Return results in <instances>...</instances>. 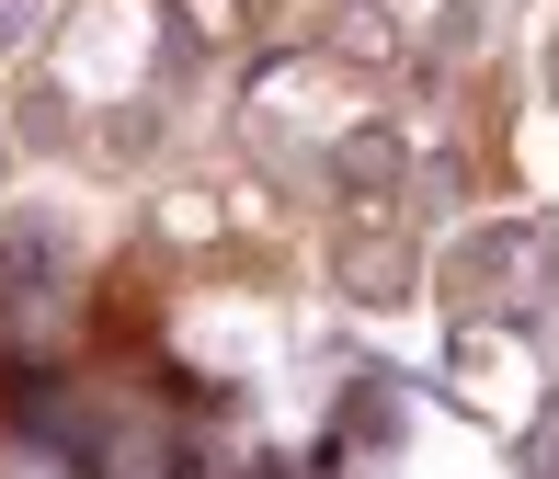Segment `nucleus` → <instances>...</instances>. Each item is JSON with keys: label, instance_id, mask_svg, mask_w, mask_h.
<instances>
[{"label": "nucleus", "instance_id": "7ed1b4c3", "mask_svg": "<svg viewBox=\"0 0 559 479\" xmlns=\"http://www.w3.org/2000/svg\"><path fill=\"white\" fill-rule=\"evenodd\" d=\"M35 12H46V0H0V58H12V46L35 35Z\"/></svg>", "mask_w": 559, "mask_h": 479}, {"label": "nucleus", "instance_id": "f257e3e1", "mask_svg": "<svg viewBox=\"0 0 559 479\" xmlns=\"http://www.w3.org/2000/svg\"><path fill=\"white\" fill-rule=\"evenodd\" d=\"M343 286H354V297H400V286H412V263H400L389 240H354V251H343Z\"/></svg>", "mask_w": 559, "mask_h": 479}, {"label": "nucleus", "instance_id": "f03ea898", "mask_svg": "<svg viewBox=\"0 0 559 479\" xmlns=\"http://www.w3.org/2000/svg\"><path fill=\"white\" fill-rule=\"evenodd\" d=\"M343 183H377V194H389V183H400V160H389V137H354V160H343Z\"/></svg>", "mask_w": 559, "mask_h": 479}]
</instances>
